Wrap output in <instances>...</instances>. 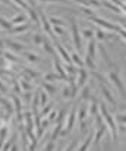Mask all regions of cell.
<instances>
[{
  "instance_id": "f546056e",
  "label": "cell",
  "mask_w": 126,
  "mask_h": 151,
  "mask_svg": "<svg viewBox=\"0 0 126 151\" xmlns=\"http://www.w3.org/2000/svg\"><path fill=\"white\" fill-rule=\"evenodd\" d=\"M116 123H125L126 122V117H125V113H117L116 114V119H114Z\"/></svg>"
},
{
  "instance_id": "74e56055",
  "label": "cell",
  "mask_w": 126,
  "mask_h": 151,
  "mask_svg": "<svg viewBox=\"0 0 126 151\" xmlns=\"http://www.w3.org/2000/svg\"><path fill=\"white\" fill-rule=\"evenodd\" d=\"M42 38H44V37H42L41 34H38V32H37V34L34 35V43H35V44H41Z\"/></svg>"
},
{
  "instance_id": "30bf717a",
  "label": "cell",
  "mask_w": 126,
  "mask_h": 151,
  "mask_svg": "<svg viewBox=\"0 0 126 151\" xmlns=\"http://www.w3.org/2000/svg\"><path fill=\"white\" fill-rule=\"evenodd\" d=\"M101 93H103L104 99L109 101V103H110L112 106H117V104H116V101H114V97L112 96V93L109 91V88H107V87H106L104 84H101Z\"/></svg>"
},
{
  "instance_id": "681fc988",
  "label": "cell",
  "mask_w": 126,
  "mask_h": 151,
  "mask_svg": "<svg viewBox=\"0 0 126 151\" xmlns=\"http://www.w3.org/2000/svg\"><path fill=\"white\" fill-rule=\"evenodd\" d=\"M4 66H6V62L3 59H0V68H4Z\"/></svg>"
},
{
  "instance_id": "4fadbf2b",
  "label": "cell",
  "mask_w": 126,
  "mask_h": 151,
  "mask_svg": "<svg viewBox=\"0 0 126 151\" xmlns=\"http://www.w3.org/2000/svg\"><path fill=\"white\" fill-rule=\"evenodd\" d=\"M92 137H94V132L88 134L86 138H85V141L78 147V151H88V147L91 145V141H92Z\"/></svg>"
},
{
  "instance_id": "cb8c5ba5",
  "label": "cell",
  "mask_w": 126,
  "mask_h": 151,
  "mask_svg": "<svg viewBox=\"0 0 126 151\" xmlns=\"http://www.w3.org/2000/svg\"><path fill=\"white\" fill-rule=\"evenodd\" d=\"M51 109H53V103L42 106V110H41V113H40V116H38V117H44V116H47V114L51 111Z\"/></svg>"
},
{
  "instance_id": "6da1fadb",
  "label": "cell",
  "mask_w": 126,
  "mask_h": 151,
  "mask_svg": "<svg viewBox=\"0 0 126 151\" xmlns=\"http://www.w3.org/2000/svg\"><path fill=\"white\" fill-rule=\"evenodd\" d=\"M100 116L103 117L106 128L110 131L112 139H113V141H117V128H116V122H114L113 116L110 114V111L107 110V107H106L104 104H100Z\"/></svg>"
},
{
  "instance_id": "d4e9b609",
  "label": "cell",
  "mask_w": 126,
  "mask_h": 151,
  "mask_svg": "<svg viewBox=\"0 0 126 151\" xmlns=\"http://www.w3.org/2000/svg\"><path fill=\"white\" fill-rule=\"evenodd\" d=\"M42 87H44V90L48 93V94H56L57 93V90H56V87L54 85H51V84H48V82H45V84H42Z\"/></svg>"
},
{
  "instance_id": "d6a6232c",
  "label": "cell",
  "mask_w": 126,
  "mask_h": 151,
  "mask_svg": "<svg viewBox=\"0 0 126 151\" xmlns=\"http://www.w3.org/2000/svg\"><path fill=\"white\" fill-rule=\"evenodd\" d=\"M51 31H53L56 35H59V37H60V35H63V32H65L62 27H51Z\"/></svg>"
},
{
  "instance_id": "f1b7e54d",
  "label": "cell",
  "mask_w": 126,
  "mask_h": 151,
  "mask_svg": "<svg viewBox=\"0 0 126 151\" xmlns=\"http://www.w3.org/2000/svg\"><path fill=\"white\" fill-rule=\"evenodd\" d=\"M88 111H89V114H92V116H97V114H98V109H97V103H95V101L91 103V107L88 109Z\"/></svg>"
},
{
  "instance_id": "836d02e7",
  "label": "cell",
  "mask_w": 126,
  "mask_h": 151,
  "mask_svg": "<svg viewBox=\"0 0 126 151\" xmlns=\"http://www.w3.org/2000/svg\"><path fill=\"white\" fill-rule=\"evenodd\" d=\"M62 96H63L65 99H69V97H71V87H63Z\"/></svg>"
},
{
  "instance_id": "83f0119b",
  "label": "cell",
  "mask_w": 126,
  "mask_h": 151,
  "mask_svg": "<svg viewBox=\"0 0 126 151\" xmlns=\"http://www.w3.org/2000/svg\"><path fill=\"white\" fill-rule=\"evenodd\" d=\"M25 57H27L28 60H31V62H40V57H38L37 54L30 53V51H27V53H25Z\"/></svg>"
},
{
  "instance_id": "8fae6325",
  "label": "cell",
  "mask_w": 126,
  "mask_h": 151,
  "mask_svg": "<svg viewBox=\"0 0 126 151\" xmlns=\"http://www.w3.org/2000/svg\"><path fill=\"white\" fill-rule=\"evenodd\" d=\"M25 22H27V13H18V15H15V18L10 21L12 27L21 25V24H25Z\"/></svg>"
},
{
  "instance_id": "7dc6e473",
  "label": "cell",
  "mask_w": 126,
  "mask_h": 151,
  "mask_svg": "<svg viewBox=\"0 0 126 151\" xmlns=\"http://www.w3.org/2000/svg\"><path fill=\"white\" fill-rule=\"evenodd\" d=\"M0 91H1V93H6V87H4L3 82H0Z\"/></svg>"
},
{
  "instance_id": "277c9868",
  "label": "cell",
  "mask_w": 126,
  "mask_h": 151,
  "mask_svg": "<svg viewBox=\"0 0 126 151\" xmlns=\"http://www.w3.org/2000/svg\"><path fill=\"white\" fill-rule=\"evenodd\" d=\"M109 76H110V81L114 84V87L119 90V93H120V96H122V99L125 97V84H123V81L120 79V76H119V70H112L110 73H109Z\"/></svg>"
},
{
  "instance_id": "44dd1931",
  "label": "cell",
  "mask_w": 126,
  "mask_h": 151,
  "mask_svg": "<svg viewBox=\"0 0 126 151\" xmlns=\"http://www.w3.org/2000/svg\"><path fill=\"white\" fill-rule=\"evenodd\" d=\"M27 13L30 15V19H31V21H34L35 24H40V19H38V15H37V13L34 12V9H31V7H28V9H27Z\"/></svg>"
},
{
  "instance_id": "2e32d148",
  "label": "cell",
  "mask_w": 126,
  "mask_h": 151,
  "mask_svg": "<svg viewBox=\"0 0 126 151\" xmlns=\"http://www.w3.org/2000/svg\"><path fill=\"white\" fill-rule=\"evenodd\" d=\"M101 4H104L106 7H109L110 10H113V12H116V13H119V12H122V15L125 16V12H123V10H122L120 7H117V6H116L114 3H112L110 0H103V1H101Z\"/></svg>"
},
{
  "instance_id": "f35d334b",
  "label": "cell",
  "mask_w": 126,
  "mask_h": 151,
  "mask_svg": "<svg viewBox=\"0 0 126 151\" xmlns=\"http://www.w3.org/2000/svg\"><path fill=\"white\" fill-rule=\"evenodd\" d=\"M76 145H78V141H73L72 144H69V145L66 147V150H65V151H75Z\"/></svg>"
},
{
  "instance_id": "4316f807",
  "label": "cell",
  "mask_w": 126,
  "mask_h": 151,
  "mask_svg": "<svg viewBox=\"0 0 126 151\" xmlns=\"http://www.w3.org/2000/svg\"><path fill=\"white\" fill-rule=\"evenodd\" d=\"M95 35H97V38H95L97 41H98V40H100V41H103V40L106 38V32H104L101 28H97V29H95Z\"/></svg>"
},
{
  "instance_id": "9c48e42d",
  "label": "cell",
  "mask_w": 126,
  "mask_h": 151,
  "mask_svg": "<svg viewBox=\"0 0 126 151\" xmlns=\"http://www.w3.org/2000/svg\"><path fill=\"white\" fill-rule=\"evenodd\" d=\"M38 19H40V24L42 25V28H44V31L45 32H48L50 35H53L54 38H56V35L53 34V31H51V25H50V22L47 21V18H45V15L44 13H40V16H38Z\"/></svg>"
},
{
  "instance_id": "52a82bcc",
  "label": "cell",
  "mask_w": 126,
  "mask_h": 151,
  "mask_svg": "<svg viewBox=\"0 0 126 151\" xmlns=\"http://www.w3.org/2000/svg\"><path fill=\"white\" fill-rule=\"evenodd\" d=\"M76 76H78V82H76V88H81L82 85H84L85 82H86V79H88V72L85 70L84 68H81L78 72H76Z\"/></svg>"
},
{
  "instance_id": "484cf974",
  "label": "cell",
  "mask_w": 126,
  "mask_h": 151,
  "mask_svg": "<svg viewBox=\"0 0 126 151\" xmlns=\"http://www.w3.org/2000/svg\"><path fill=\"white\" fill-rule=\"evenodd\" d=\"M82 37L86 38V40H91V38H94V29H82Z\"/></svg>"
},
{
  "instance_id": "5b68a950",
  "label": "cell",
  "mask_w": 126,
  "mask_h": 151,
  "mask_svg": "<svg viewBox=\"0 0 126 151\" xmlns=\"http://www.w3.org/2000/svg\"><path fill=\"white\" fill-rule=\"evenodd\" d=\"M75 120H76V109H72V110H71V114H69V117H68V120L65 122V123H66V128H65L63 131H60V132H59V134H60V137H65L68 132H71V131L73 129Z\"/></svg>"
},
{
  "instance_id": "7bdbcfd3",
  "label": "cell",
  "mask_w": 126,
  "mask_h": 151,
  "mask_svg": "<svg viewBox=\"0 0 126 151\" xmlns=\"http://www.w3.org/2000/svg\"><path fill=\"white\" fill-rule=\"evenodd\" d=\"M56 113H57L56 110H51V113L48 114V117H47V119H48V120H53V119L56 117Z\"/></svg>"
},
{
  "instance_id": "816d5d0a",
  "label": "cell",
  "mask_w": 126,
  "mask_h": 151,
  "mask_svg": "<svg viewBox=\"0 0 126 151\" xmlns=\"http://www.w3.org/2000/svg\"><path fill=\"white\" fill-rule=\"evenodd\" d=\"M3 144H4V139H0V150H1V147H3Z\"/></svg>"
},
{
  "instance_id": "4dcf8cb0",
  "label": "cell",
  "mask_w": 126,
  "mask_h": 151,
  "mask_svg": "<svg viewBox=\"0 0 126 151\" xmlns=\"http://www.w3.org/2000/svg\"><path fill=\"white\" fill-rule=\"evenodd\" d=\"M4 57H6L7 60H10V62H21L19 57H16L15 54H10V53H7V51L4 53Z\"/></svg>"
},
{
  "instance_id": "1f68e13d",
  "label": "cell",
  "mask_w": 126,
  "mask_h": 151,
  "mask_svg": "<svg viewBox=\"0 0 126 151\" xmlns=\"http://www.w3.org/2000/svg\"><path fill=\"white\" fill-rule=\"evenodd\" d=\"M47 100H48L47 94L42 93V91H40V104H41V106H45V104H47Z\"/></svg>"
},
{
  "instance_id": "60d3db41",
  "label": "cell",
  "mask_w": 126,
  "mask_h": 151,
  "mask_svg": "<svg viewBox=\"0 0 126 151\" xmlns=\"http://www.w3.org/2000/svg\"><path fill=\"white\" fill-rule=\"evenodd\" d=\"M21 87H22V88H24L25 91H30V90H32V87H31L30 84H27V82H24V81L21 82Z\"/></svg>"
},
{
  "instance_id": "f6af8a7d",
  "label": "cell",
  "mask_w": 126,
  "mask_h": 151,
  "mask_svg": "<svg viewBox=\"0 0 126 151\" xmlns=\"http://www.w3.org/2000/svg\"><path fill=\"white\" fill-rule=\"evenodd\" d=\"M53 148H54V144H53V141L47 145V148H45V151H53Z\"/></svg>"
},
{
  "instance_id": "8d00e7d4",
  "label": "cell",
  "mask_w": 126,
  "mask_h": 151,
  "mask_svg": "<svg viewBox=\"0 0 126 151\" xmlns=\"http://www.w3.org/2000/svg\"><path fill=\"white\" fill-rule=\"evenodd\" d=\"M25 72H27V73H30V75H31V76H34V78H38V76H40V72L32 70V69H28V68L25 69Z\"/></svg>"
},
{
  "instance_id": "ac0fdd59",
  "label": "cell",
  "mask_w": 126,
  "mask_h": 151,
  "mask_svg": "<svg viewBox=\"0 0 126 151\" xmlns=\"http://www.w3.org/2000/svg\"><path fill=\"white\" fill-rule=\"evenodd\" d=\"M0 104H3V107L6 109V113H7V114H12V113H13L12 104H10V101H9V100H6V99L0 97Z\"/></svg>"
},
{
  "instance_id": "8992f818",
  "label": "cell",
  "mask_w": 126,
  "mask_h": 151,
  "mask_svg": "<svg viewBox=\"0 0 126 151\" xmlns=\"http://www.w3.org/2000/svg\"><path fill=\"white\" fill-rule=\"evenodd\" d=\"M54 69H56V72L59 73V79L68 81V78H66V72L63 70V68H62V63H60V59H59L57 56H54Z\"/></svg>"
},
{
  "instance_id": "f5cc1de1",
  "label": "cell",
  "mask_w": 126,
  "mask_h": 151,
  "mask_svg": "<svg viewBox=\"0 0 126 151\" xmlns=\"http://www.w3.org/2000/svg\"><path fill=\"white\" fill-rule=\"evenodd\" d=\"M0 128H1V120H0Z\"/></svg>"
},
{
  "instance_id": "d590c367",
  "label": "cell",
  "mask_w": 126,
  "mask_h": 151,
  "mask_svg": "<svg viewBox=\"0 0 126 151\" xmlns=\"http://www.w3.org/2000/svg\"><path fill=\"white\" fill-rule=\"evenodd\" d=\"M44 79L50 82V81H54V79H59V75H53V73H47V75L44 76Z\"/></svg>"
},
{
  "instance_id": "9a60e30c",
  "label": "cell",
  "mask_w": 126,
  "mask_h": 151,
  "mask_svg": "<svg viewBox=\"0 0 126 151\" xmlns=\"http://www.w3.org/2000/svg\"><path fill=\"white\" fill-rule=\"evenodd\" d=\"M4 41V44L7 46V47H10L13 51H22L24 50V46L22 44H19V43H16V41H10V40H3Z\"/></svg>"
},
{
  "instance_id": "3957f363",
  "label": "cell",
  "mask_w": 126,
  "mask_h": 151,
  "mask_svg": "<svg viewBox=\"0 0 126 151\" xmlns=\"http://www.w3.org/2000/svg\"><path fill=\"white\" fill-rule=\"evenodd\" d=\"M71 32H72V40H73V44H75V49L76 53L81 54L82 53V43H81V34H79V28H78V24L75 19H72V25H71Z\"/></svg>"
},
{
  "instance_id": "ee69618b",
  "label": "cell",
  "mask_w": 126,
  "mask_h": 151,
  "mask_svg": "<svg viewBox=\"0 0 126 151\" xmlns=\"http://www.w3.org/2000/svg\"><path fill=\"white\" fill-rule=\"evenodd\" d=\"M40 1H54V3L62 1V3H69V0H40Z\"/></svg>"
},
{
  "instance_id": "7a4b0ae2",
  "label": "cell",
  "mask_w": 126,
  "mask_h": 151,
  "mask_svg": "<svg viewBox=\"0 0 126 151\" xmlns=\"http://www.w3.org/2000/svg\"><path fill=\"white\" fill-rule=\"evenodd\" d=\"M88 19L89 21H92V22H95L97 25H100L101 27V29H107V31H112V32H119V31H122V29H125V28H122V27H117V25H114L113 22H109V21H104V19H101V18H97V16H88Z\"/></svg>"
},
{
  "instance_id": "b9f144b4",
  "label": "cell",
  "mask_w": 126,
  "mask_h": 151,
  "mask_svg": "<svg viewBox=\"0 0 126 151\" xmlns=\"http://www.w3.org/2000/svg\"><path fill=\"white\" fill-rule=\"evenodd\" d=\"M13 90H15V93H16V94H19V93H21V90H19V84H18L16 81L13 82Z\"/></svg>"
},
{
  "instance_id": "ab89813d",
  "label": "cell",
  "mask_w": 126,
  "mask_h": 151,
  "mask_svg": "<svg viewBox=\"0 0 126 151\" xmlns=\"http://www.w3.org/2000/svg\"><path fill=\"white\" fill-rule=\"evenodd\" d=\"M89 96V87H84V93H82V100H86Z\"/></svg>"
},
{
  "instance_id": "e0dca14e",
  "label": "cell",
  "mask_w": 126,
  "mask_h": 151,
  "mask_svg": "<svg viewBox=\"0 0 126 151\" xmlns=\"http://www.w3.org/2000/svg\"><path fill=\"white\" fill-rule=\"evenodd\" d=\"M42 47H44V50L47 51V53H50V54H56L54 53V49H53V46H51V43H50V40H47V38H42Z\"/></svg>"
},
{
  "instance_id": "bcb514c9",
  "label": "cell",
  "mask_w": 126,
  "mask_h": 151,
  "mask_svg": "<svg viewBox=\"0 0 126 151\" xmlns=\"http://www.w3.org/2000/svg\"><path fill=\"white\" fill-rule=\"evenodd\" d=\"M76 3H81V4H84V6H89L88 3H86V0H75Z\"/></svg>"
},
{
  "instance_id": "5bb4252c",
  "label": "cell",
  "mask_w": 126,
  "mask_h": 151,
  "mask_svg": "<svg viewBox=\"0 0 126 151\" xmlns=\"http://www.w3.org/2000/svg\"><path fill=\"white\" fill-rule=\"evenodd\" d=\"M28 29H30V25L25 22V24H21V25H15V27H12L10 32H12V34H21V32H25V31H28Z\"/></svg>"
},
{
  "instance_id": "d6986e66",
  "label": "cell",
  "mask_w": 126,
  "mask_h": 151,
  "mask_svg": "<svg viewBox=\"0 0 126 151\" xmlns=\"http://www.w3.org/2000/svg\"><path fill=\"white\" fill-rule=\"evenodd\" d=\"M71 62L75 63V65H78V66H81V68H84V60L79 57L78 53H72V56H71Z\"/></svg>"
},
{
  "instance_id": "603a6c76",
  "label": "cell",
  "mask_w": 126,
  "mask_h": 151,
  "mask_svg": "<svg viewBox=\"0 0 126 151\" xmlns=\"http://www.w3.org/2000/svg\"><path fill=\"white\" fill-rule=\"evenodd\" d=\"M48 22H50V25H53V27H63L65 25V21L63 19H57V18H50L48 19Z\"/></svg>"
},
{
  "instance_id": "f907efd6",
  "label": "cell",
  "mask_w": 126,
  "mask_h": 151,
  "mask_svg": "<svg viewBox=\"0 0 126 151\" xmlns=\"http://www.w3.org/2000/svg\"><path fill=\"white\" fill-rule=\"evenodd\" d=\"M10 151H19L18 150V145H16V144H13V145H12V150Z\"/></svg>"
},
{
  "instance_id": "7c38bea8",
  "label": "cell",
  "mask_w": 126,
  "mask_h": 151,
  "mask_svg": "<svg viewBox=\"0 0 126 151\" xmlns=\"http://www.w3.org/2000/svg\"><path fill=\"white\" fill-rule=\"evenodd\" d=\"M56 47H57V50L60 53L62 59L65 60V63H72V62H71V54H68V50H66L62 44H56Z\"/></svg>"
},
{
  "instance_id": "7402d4cb",
  "label": "cell",
  "mask_w": 126,
  "mask_h": 151,
  "mask_svg": "<svg viewBox=\"0 0 126 151\" xmlns=\"http://www.w3.org/2000/svg\"><path fill=\"white\" fill-rule=\"evenodd\" d=\"M0 27H1V29H6V31H9V32H10V29H12V24H10L9 21H6L4 18H1V16H0Z\"/></svg>"
},
{
  "instance_id": "ffe728a7",
  "label": "cell",
  "mask_w": 126,
  "mask_h": 151,
  "mask_svg": "<svg viewBox=\"0 0 126 151\" xmlns=\"http://www.w3.org/2000/svg\"><path fill=\"white\" fill-rule=\"evenodd\" d=\"M86 114H88V109H86L85 104H82V106L78 109V117H79V120H85Z\"/></svg>"
},
{
  "instance_id": "ba28073f",
  "label": "cell",
  "mask_w": 126,
  "mask_h": 151,
  "mask_svg": "<svg viewBox=\"0 0 126 151\" xmlns=\"http://www.w3.org/2000/svg\"><path fill=\"white\" fill-rule=\"evenodd\" d=\"M95 51H97V40L95 38H91L89 43H88V50H86V57L92 59L95 57Z\"/></svg>"
},
{
  "instance_id": "c3c4849f",
  "label": "cell",
  "mask_w": 126,
  "mask_h": 151,
  "mask_svg": "<svg viewBox=\"0 0 126 151\" xmlns=\"http://www.w3.org/2000/svg\"><path fill=\"white\" fill-rule=\"evenodd\" d=\"M1 3H4V4H12V6H15L13 3H10V0H0Z\"/></svg>"
},
{
  "instance_id": "e575fe53",
  "label": "cell",
  "mask_w": 126,
  "mask_h": 151,
  "mask_svg": "<svg viewBox=\"0 0 126 151\" xmlns=\"http://www.w3.org/2000/svg\"><path fill=\"white\" fill-rule=\"evenodd\" d=\"M84 65H86L89 69H92V70H94V60H92V59H89V57H85Z\"/></svg>"
}]
</instances>
